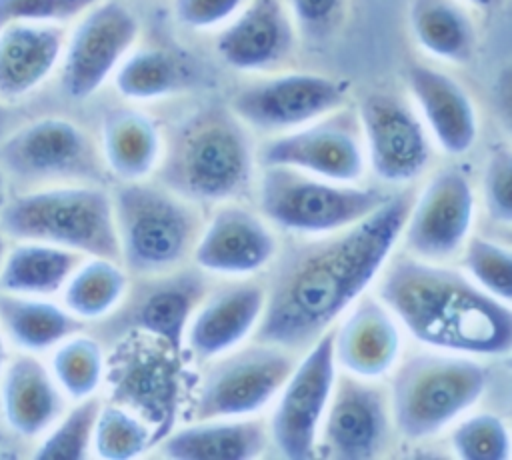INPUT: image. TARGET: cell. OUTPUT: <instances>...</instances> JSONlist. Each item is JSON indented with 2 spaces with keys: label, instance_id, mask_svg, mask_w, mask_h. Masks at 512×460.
I'll return each instance as SVG.
<instances>
[{
  "label": "cell",
  "instance_id": "6da1fadb",
  "mask_svg": "<svg viewBox=\"0 0 512 460\" xmlns=\"http://www.w3.org/2000/svg\"><path fill=\"white\" fill-rule=\"evenodd\" d=\"M412 200L410 192L390 194L356 224L282 252L264 286L256 340L298 352L326 332L384 268Z\"/></svg>",
  "mask_w": 512,
  "mask_h": 460
},
{
  "label": "cell",
  "instance_id": "7a4b0ae2",
  "mask_svg": "<svg viewBox=\"0 0 512 460\" xmlns=\"http://www.w3.org/2000/svg\"><path fill=\"white\" fill-rule=\"evenodd\" d=\"M378 294L394 318L422 344L472 356H504L512 348V310L464 274L422 258H400Z\"/></svg>",
  "mask_w": 512,
  "mask_h": 460
},
{
  "label": "cell",
  "instance_id": "3957f363",
  "mask_svg": "<svg viewBox=\"0 0 512 460\" xmlns=\"http://www.w3.org/2000/svg\"><path fill=\"white\" fill-rule=\"evenodd\" d=\"M254 162L246 126L230 110L204 108L172 132L160 178L186 200H230L250 186Z\"/></svg>",
  "mask_w": 512,
  "mask_h": 460
},
{
  "label": "cell",
  "instance_id": "277c9868",
  "mask_svg": "<svg viewBox=\"0 0 512 460\" xmlns=\"http://www.w3.org/2000/svg\"><path fill=\"white\" fill-rule=\"evenodd\" d=\"M10 240H36L120 262L112 194L104 184H54L10 192L0 206Z\"/></svg>",
  "mask_w": 512,
  "mask_h": 460
},
{
  "label": "cell",
  "instance_id": "5b68a950",
  "mask_svg": "<svg viewBox=\"0 0 512 460\" xmlns=\"http://www.w3.org/2000/svg\"><path fill=\"white\" fill-rule=\"evenodd\" d=\"M120 264L138 276L176 270L202 230L198 212L166 186L124 182L112 194Z\"/></svg>",
  "mask_w": 512,
  "mask_h": 460
},
{
  "label": "cell",
  "instance_id": "8992f818",
  "mask_svg": "<svg viewBox=\"0 0 512 460\" xmlns=\"http://www.w3.org/2000/svg\"><path fill=\"white\" fill-rule=\"evenodd\" d=\"M0 170L10 192L54 184H104L94 138L66 116L20 120L0 138Z\"/></svg>",
  "mask_w": 512,
  "mask_h": 460
},
{
  "label": "cell",
  "instance_id": "52a82bcc",
  "mask_svg": "<svg viewBox=\"0 0 512 460\" xmlns=\"http://www.w3.org/2000/svg\"><path fill=\"white\" fill-rule=\"evenodd\" d=\"M486 382V368L464 354H414L392 378L390 416L406 438H428L474 406Z\"/></svg>",
  "mask_w": 512,
  "mask_h": 460
},
{
  "label": "cell",
  "instance_id": "ba28073f",
  "mask_svg": "<svg viewBox=\"0 0 512 460\" xmlns=\"http://www.w3.org/2000/svg\"><path fill=\"white\" fill-rule=\"evenodd\" d=\"M388 196L380 188L332 182L288 166H264L258 180L262 214L272 224L302 234H330L352 226Z\"/></svg>",
  "mask_w": 512,
  "mask_h": 460
},
{
  "label": "cell",
  "instance_id": "9c48e42d",
  "mask_svg": "<svg viewBox=\"0 0 512 460\" xmlns=\"http://www.w3.org/2000/svg\"><path fill=\"white\" fill-rule=\"evenodd\" d=\"M294 352L256 342L216 356L196 396V420L244 418L268 406L294 368Z\"/></svg>",
  "mask_w": 512,
  "mask_h": 460
},
{
  "label": "cell",
  "instance_id": "30bf717a",
  "mask_svg": "<svg viewBox=\"0 0 512 460\" xmlns=\"http://www.w3.org/2000/svg\"><path fill=\"white\" fill-rule=\"evenodd\" d=\"M138 16L120 0H98L66 32L58 84L70 100L94 96L136 44Z\"/></svg>",
  "mask_w": 512,
  "mask_h": 460
},
{
  "label": "cell",
  "instance_id": "8fae6325",
  "mask_svg": "<svg viewBox=\"0 0 512 460\" xmlns=\"http://www.w3.org/2000/svg\"><path fill=\"white\" fill-rule=\"evenodd\" d=\"M336 378L334 328L322 332L294 362L270 420V438L292 460L312 458Z\"/></svg>",
  "mask_w": 512,
  "mask_h": 460
},
{
  "label": "cell",
  "instance_id": "7c38bea8",
  "mask_svg": "<svg viewBox=\"0 0 512 460\" xmlns=\"http://www.w3.org/2000/svg\"><path fill=\"white\" fill-rule=\"evenodd\" d=\"M348 86L316 72L276 74L240 88L230 100V112L262 132H288L336 112Z\"/></svg>",
  "mask_w": 512,
  "mask_h": 460
},
{
  "label": "cell",
  "instance_id": "4fadbf2b",
  "mask_svg": "<svg viewBox=\"0 0 512 460\" xmlns=\"http://www.w3.org/2000/svg\"><path fill=\"white\" fill-rule=\"evenodd\" d=\"M258 160L262 166H288L348 184L360 180L366 168L360 124L344 112H330L300 128L280 132L260 148Z\"/></svg>",
  "mask_w": 512,
  "mask_h": 460
},
{
  "label": "cell",
  "instance_id": "5bb4252c",
  "mask_svg": "<svg viewBox=\"0 0 512 460\" xmlns=\"http://www.w3.org/2000/svg\"><path fill=\"white\" fill-rule=\"evenodd\" d=\"M206 296V278L198 270H170L164 274L144 276L132 290L128 288L120 306L112 312L104 328L110 336L128 330L146 332L172 352H180L186 338L188 322Z\"/></svg>",
  "mask_w": 512,
  "mask_h": 460
},
{
  "label": "cell",
  "instance_id": "9a60e30c",
  "mask_svg": "<svg viewBox=\"0 0 512 460\" xmlns=\"http://www.w3.org/2000/svg\"><path fill=\"white\" fill-rule=\"evenodd\" d=\"M358 124L370 166L384 182L414 180L430 162L422 120L398 96L374 92L358 106Z\"/></svg>",
  "mask_w": 512,
  "mask_h": 460
},
{
  "label": "cell",
  "instance_id": "2e32d148",
  "mask_svg": "<svg viewBox=\"0 0 512 460\" xmlns=\"http://www.w3.org/2000/svg\"><path fill=\"white\" fill-rule=\"evenodd\" d=\"M472 220L474 190L470 180L456 168H444L412 200L400 236L418 258L438 262L464 246Z\"/></svg>",
  "mask_w": 512,
  "mask_h": 460
},
{
  "label": "cell",
  "instance_id": "e0dca14e",
  "mask_svg": "<svg viewBox=\"0 0 512 460\" xmlns=\"http://www.w3.org/2000/svg\"><path fill=\"white\" fill-rule=\"evenodd\" d=\"M388 422L390 408L380 388L350 372L336 376L320 424L324 450L340 460L376 458L386 446Z\"/></svg>",
  "mask_w": 512,
  "mask_h": 460
},
{
  "label": "cell",
  "instance_id": "ac0fdd59",
  "mask_svg": "<svg viewBox=\"0 0 512 460\" xmlns=\"http://www.w3.org/2000/svg\"><path fill=\"white\" fill-rule=\"evenodd\" d=\"M68 398L44 356L10 352L0 374V422L28 448L60 418Z\"/></svg>",
  "mask_w": 512,
  "mask_h": 460
},
{
  "label": "cell",
  "instance_id": "d6986e66",
  "mask_svg": "<svg viewBox=\"0 0 512 460\" xmlns=\"http://www.w3.org/2000/svg\"><path fill=\"white\" fill-rule=\"evenodd\" d=\"M192 254L200 270L246 276L276 258L278 242L258 214L242 206H224L200 230Z\"/></svg>",
  "mask_w": 512,
  "mask_h": 460
},
{
  "label": "cell",
  "instance_id": "ffe728a7",
  "mask_svg": "<svg viewBox=\"0 0 512 460\" xmlns=\"http://www.w3.org/2000/svg\"><path fill=\"white\" fill-rule=\"evenodd\" d=\"M294 48V28L280 0H248L216 38L224 64L240 72L280 66Z\"/></svg>",
  "mask_w": 512,
  "mask_h": 460
},
{
  "label": "cell",
  "instance_id": "44dd1931",
  "mask_svg": "<svg viewBox=\"0 0 512 460\" xmlns=\"http://www.w3.org/2000/svg\"><path fill=\"white\" fill-rule=\"evenodd\" d=\"M266 306V288L238 282L214 290L196 306L184 342L200 360H212L256 330Z\"/></svg>",
  "mask_w": 512,
  "mask_h": 460
},
{
  "label": "cell",
  "instance_id": "7402d4cb",
  "mask_svg": "<svg viewBox=\"0 0 512 460\" xmlns=\"http://www.w3.org/2000/svg\"><path fill=\"white\" fill-rule=\"evenodd\" d=\"M66 30L14 22L0 28V104L20 106L58 70Z\"/></svg>",
  "mask_w": 512,
  "mask_h": 460
},
{
  "label": "cell",
  "instance_id": "603a6c76",
  "mask_svg": "<svg viewBox=\"0 0 512 460\" xmlns=\"http://www.w3.org/2000/svg\"><path fill=\"white\" fill-rule=\"evenodd\" d=\"M400 330L394 314L372 296H360L338 330L334 328V360L362 378L384 376L398 360Z\"/></svg>",
  "mask_w": 512,
  "mask_h": 460
},
{
  "label": "cell",
  "instance_id": "cb8c5ba5",
  "mask_svg": "<svg viewBox=\"0 0 512 460\" xmlns=\"http://www.w3.org/2000/svg\"><path fill=\"white\" fill-rule=\"evenodd\" d=\"M406 86L444 152L458 156L474 146L478 112L460 82L436 68L412 64L406 70Z\"/></svg>",
  "mask_w": 512,
  "mask_h": 460
},
{
  "label": "cell",
  "instance_id": "d4e9b609",
  "mask_svg": "<svg viewBox=\"0 0 512 460\" xmlns=\"http://www.w3.org/2000/svg\"><path fill=\"white\" fill-rule=\"evenodd\" d=\"M60 300L0 290V330L10 352L46 356L64 338L84 330Z\"/></svg>",
  "mask_w": 512,
  "mask_h": 460
},
{
  "label": "cell",
  "instance_id": "484cf974",
  "mask_svg": "<svg viewBox=\"0 0 512 460\" xmlns=\"http://www.w3.org/2000/svg\"><path fill=\"white\" fill-rule=\"evenodd\" d=\"M98 148L112 176L136 182L158 168L164 142L158 124L146 112L114 108L102 118Z\"/></svg>",
  "mask_w": 512,
  "mask_h": 460
},
{
  "label": "cell",
  "instance_id": "4316f807",
  "mask_svg": "<svg viewBox=\"0 0 512 460\" xmlns=\"http://www.w3.org/2000/svg\"><path fill=\"white\" fill-rule=\"evenodd\" d=\"M268 430L252 418H210L174 432L162 452L180 460H248L266 450Z\"/></svg>",
  "mask_w": 512,
  "mask_h": 460
},
{
  "label": "cell",
  "instance_id": "83f0119b",
  "mask_svg": "<svg viewBox=\"0 0 512 460\" xmlns=\"http://www.w3.org/2000/svg\"><path fill=\"white\" fill-rule=\"evenodd\" d=\"M82 254L36 240H10L0 264V290L56 298Z\"/></svg>",
  "mask_w": 512,
  "mask_h": 460
},
{
  "label": "cell",
  "instance_id": "f1b7e54d",
  "mask_svg": "<svg viewBox=\"0 0 512 460\" xmlns=\"http://www.w3.org/2000/svg\"><path fill=\"white\" fill-rule=\"evenodd\" d=\"M128 288V272L118 260L84 256L58 296L78 320L88 324L112 316Z\"/></svg>",
  "mask_w": 512,
  "mask_h": 460
},
{
  "label": "cell",
  "instance_id": "f546056e",
  "mask_svg": "<svg viewBox=\"0 0 512 460\" xmlns=\"http://www.w3.org/2000/svg\"><path fill=\"white\" fill-rule=\"evenodd\" d=\"M408 18L418 46L430 56L450 64H466L472 58L474 26L452 0H412Z\"/></svg>",
  "mask_w": 512,
  "mask_h": 460
},
{
  "label": "cell",
  "instance_id": "4dcf8cb0",
  "mask_svg": "<svg viewBox=\"0 0 512 460\" xmlns=\"http://www.w3.org/2000/svg\"><path fill=\"white\" fill-rule=\"evenodd\" d=\"M46 356V364L68 402L96 396L104 380L106 358L94 336L80 330L56 344Z\"/></svg>",
  "mask_w": 512,
  "mask_h": 460
},
{
  "label": "cell",
  "instance_id": "1f68e13d",
  "mask_svg": "<svg viewBox=\"0 0 512 460\" xmlns=\"http://www.w3.org/2000/svg\"><path fill=\"white\" fill-rule=\"evenodd\" d=\"M114 88L126 100H156L182 86L178 62L164 50H130L112 74Z\"/></svg>",
  "mask_w": 512,
  "mask_h": 460
},
{
  "label": "cell",
  "instance_id": "d6a6232c",
  "mask_svg": "<svg viewBox=\"0 0 512 460\" xmlns=\"http://www.w3.org/2000/svg\"><path fill=\"white\" fill-rule=\"evenodd\" d=\"M100 404L102 400L98 396H90L66 406L60 418L30 446L28 456L62 460H80L90 456Z\"/></svg>",
  "mask_w": 512,
  "mask_h": 460
},
{
  "label": "cell",
  "instance_id": "836d02e7",
  "mask_svg": "<svg viewBox=\"0 0 512 460\" xmlns=\"http://www.w3.org/2000/svg\"><path fill=\"white\" fill-rule=\"evenodd\" d=\"M150 428L116 404H100L92 452L106 460H126L140 456L150 444Z\"/></svg>",
  "mask_w": 512,
  "mask_h": 460
},
{
  "label": "cell",
  "instance_id": "e575fe53",
  "mask_svg": "<svg viewBox=\"0 0 512 460\" xmlns=\"http://www.w3.org/2000/svg\"><path fill=\"white\" fill-rule=\"evenodd\" d=\"M452 448L464 460H506L510 456V432L500 416L480 412L452 430Z\"/></svg>",
  "mask_w": 512,
  "mask_h": 460
},
{
  "label": "cell",
  "instance_id": "d590c367",
  "mask_svg": "<svg viewBox=\"0 0 512 460\" xmlns=\"http://www.w3.org/2000/svg\"><path fill=\"white\" fill-rule=\"evenodd\" d=\"M464 264L472 280L490 296L510 302L512 298V256L508 248L474 236L466 242Z\"/></svg>",
  "mask_w": 512,
  "mask_h": 460
},
{
  "label": "cell",
  "instance_id": "8d00e7d4",
  "mask_svg": "<svg viewBox=\"0 0 512 460\" xmlns=\"http://www.w3.org/2000/svg\"><path fill=\"white\" fill-rule=\"evenodd\" d=\"M98 0H0V28L14 22L66 24Z\"/></svg>",
  "mask_w": 512,
  "mask_h": 460
},
{
  "label": "cell",
  "instance_id": "74e56055",
  "mask_svg": "<svg viewBox=\"0 0 512 460\" xmlns=\"http://www.w3.org/2000/svg\"><path fill=\"white\" fill-rule=\"evenodd\" d=\"M512 156L506 148L490 152L484 170V204L492 220L510 224L512 220Z\"/></svg>",
  "mask_w": 512,
  "mask_h": 460
},
{
  "label": "cell",
  "instance_id": "f35d334b",
  "mask_svg": "<svg viewBox=\"0 0 512 460\" xmlns=\"http://www.w3.org/2000/svg\"><path fill=\"white\" fill-rule=\"evenodd\" d=\"M248 0H174V16L180 24L206 30L226 24Z\"/></svg>",
  "mask_w": 512,
  "mask_h": 460
},
{
  "label": "cell",
  "instance_id": "ab89813d",
  "mask_svg": "<svg viewBox=\"0 0 512 460\" xmlns=\"http://www.w3.org/2000/svg\"><path fill=\"white\" fill-rule=\"evenodd\" d=\"M296 24L314 36L326 34L340 18L344 0H288Z\"/></svg>",
  "mask_w": 512,
  "mask_h": 460
},
{
  "label": "cell",
  "instance_id": "60d3db41",
  "mask_svg": "<svg viewBox=\"0 0 512 460\" xmlns=\"http://www.w3.org/2000/svg\"><path fill=\"white\" fill-rule=\"evenodd\" d=\"M30 448L18 440L2 422H0V458H18L28 456Z\"/></svg>",
  "mask_w": 512,
  "mask_h": 460
},
{
  "label": "cell",
  "instance_id": "b9f144b4",
  "mask_svg": "<svg viewBox=\"0 0 512 460\" xmlns=\"http://www.w3.org/2000/svg\"><path fill=\"white\" fill-rule=\"evenodd\" d=\"M14 112H16V106L0 104V138L18 124L14 118Z\"/></svg>",
  "mask_w": 512,
  "mask_h": 460
},
{
  "label": "cell",
  "instance_id": "7bdbcfd3",
  "mask_svg": "<svg viewBox=\"0 0 512 460\" xmlns=\"http://www.w3.org/2000/svg\"><path fill=\"white\" fill-rule=\"evenodd\" d=\"M8 354H10V348H8V344H6V340H4V334H2V330H0V374H2V368H4V364H6Z\"/></svg>",
  "mask_w": 512,
  "mask_h": 460
},
{
  "label": "cell",
  "instance_id": "ee69618b",
  "mask_svg": "<svg viewBox=\"0 0 512 460\" xmlns=\"http://www.w3.org/2000/svg\"><path fill=\"white\" fill-rule=\"evenodd\" d=\"M464 2H468V4H472V6H476V8H494V6H498L502 0H464Z\"/></svg>",
  "mask_w": 512,
  "mask_h": 460
},
{
  "label": "cell",
  "instance_id": "f6af8a7d",
  "mask_svg": "<svg viewBox=\"0 0 512 460\" xmlns=\"http://www.w3.org/2000/svg\"><path fill=\"white\" fill-rule=\"evenodd\" d=\"M8 194H10V188H8V182H6V178H4V174H2V170H0V206L4 204V200L8 198Z\"/></svg>",
  "mask_w": 512,
  "mask_h": 460
},
{
  "label": "cell",
  "instance_id": "bcb514c9",
  "mask_svg": "<svg viewBox=\"0 0 512 460\" xmlns=\"http://www.w3.org/2000/svg\"><path fill=\"white\" fill-rule=\"evenodd\" d=\"M8 244H10V238L0 230V264H2V260H4V254H6V250H8Z\"/></svg>",
  "mask_w": 512,
  "mask_h": 460
}]
</instances>
